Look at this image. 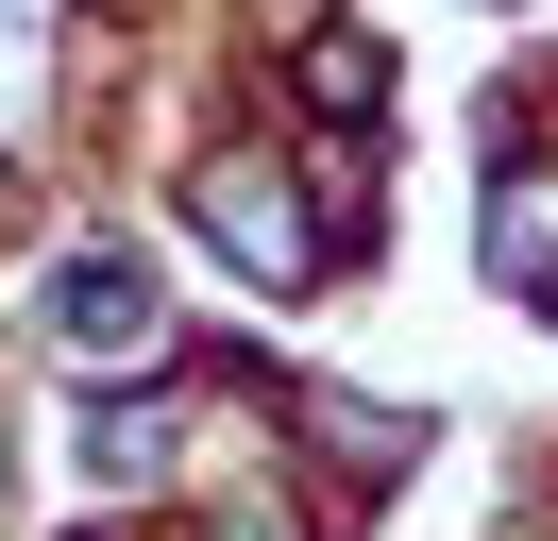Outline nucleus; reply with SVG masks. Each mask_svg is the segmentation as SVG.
Instances as JSON below:
<instances>
[{"label": "nucleus", "instance_id": "f03ea898", "mask_svg": "<svg viewBox=\"0 0 558 541\" xmlns=\"http://www.w3.org/2000/svg\"><path fill=\"white\" fill-rule=\"evenodd\" d=\"M51 338H69V356H153V288L119 254H85L69 288H51Z\"/></svg>", "mask_w": 558, "mask_h": 541}, {"label": "nucleus", "instance_id": "f257e3e1", "mask_svg": "<svg viewBox=\"0 0 558 541\" xmlns=\"http://www.w3.org/2000/svg\"><path fill=\"white\" fill-rule=\"evenodd\" d=\"M204 237L254 270V288H305V203H288L271 169H204Z\"/></svg>", "mask_w": 558, "mask_h": 541}, {"label": "nucleus", "instance_id": "7ed1b4c3", "mask_svg": "<svg viewBox=\"0 0 558 541\" xmlns=\"http://www.w3.org/2000/svg\"><path fill=\"white\" fill-rule=\"evenodd\" d=\"M490 237H508V270H558V187H508V203H490Z\"/></svg>", "mask_w": 558, "mask_h": 541}]
</instances>
